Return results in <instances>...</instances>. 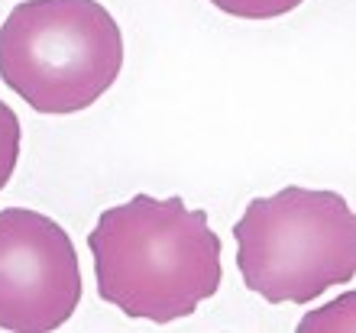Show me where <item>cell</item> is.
Segmentation results:
<instances>
[{
	"label": "cell",
	"instance_id": "7a4b0ae2",
	"mask_svg": "<svg viewBox=\"0 0 356 333\" xmlns=\"http://www.w3.org/2000/svg\"><path fill=\"white\" fill-rule=\"evenodd\" d=\"M123 33L97 0H26L0 26V78L36 113H78L111 91Z\"/></svg>",
	"mask_w": 356,
	"mask_h": 333
},
{
	"label": "cell",
	"instance_id": "6da1fadb",
	"mask_svg": "<svg viewBox=\"0 0 356 333\" xmlns=\"http://www.w3.org/2000/svg\"><path fill=\"white\" fill-rule=\"evenodd\" d=\"M88 250L104 301L152 324L191 317L224 278L220 236L207 213L185 207L181 197L133 195L104 211Z\"/></svg>",
	"mask_w": 356,
	"mask_h": 333
},
{
	"label": "cell",
	"instance_id": "277c9868",
	"mask_svg": "<svg viewBox=\"0 0 356 333\" xmlns=\"http://www.w3.org/2000/svg\"><path fill=\"white\" fill-rule=\"evenodd\" d=\"M81 295V266L65 227L29 207L0 211V330H58Z\"/></svg>",
	"mask_w": 356,
	"mask_h": 333
},
{
	"label": "cell",
	"instance_id": "5b68a950",
	"mask_svg": "<svg viewBox=\"0 0 356 333\" xmlns=\"http://www.w3.org/2000/svg\"><path fill=\"white\" fill-rule=\"evenodd\" d=\"M19 139H23V130H19V117L13 113V107L0 101V191L7 188L13 168H17L19 159Z\"/></svg>",
	"mask_w": 356,
	"mask_h": 333
},
{
	"label": "cell",
	"instance_id": "8992f818",
	"mask_svg": "<svg viewBox=\"0 0 356 333\" xmlns=\"http://www.w3.org/2000/svg\"><path fill=\"white\" fill-rule=\"evenodd\" d=\"M211 3L240 19H275L301 7L305 0H211Z\"/></svg>",
	"mask_w": 356,
	"mask_h": 333
},
{
	"label": "cell",
	"instance_id": "3957f363",
	"mask_svg": "<svg viewBox=\"0 0 356 333\" xmlns=\"http://www.w3.org/2000/svg\"><path fill=\"white\" fill-rule=\"evenodd\" d=\"M236 268L269 304H308L356 272V217L337 191L289 185L253 197L234 227Z\"/></svg>",
	"mask_w": 356,
	"mask_h": 333
}]
</instances>
